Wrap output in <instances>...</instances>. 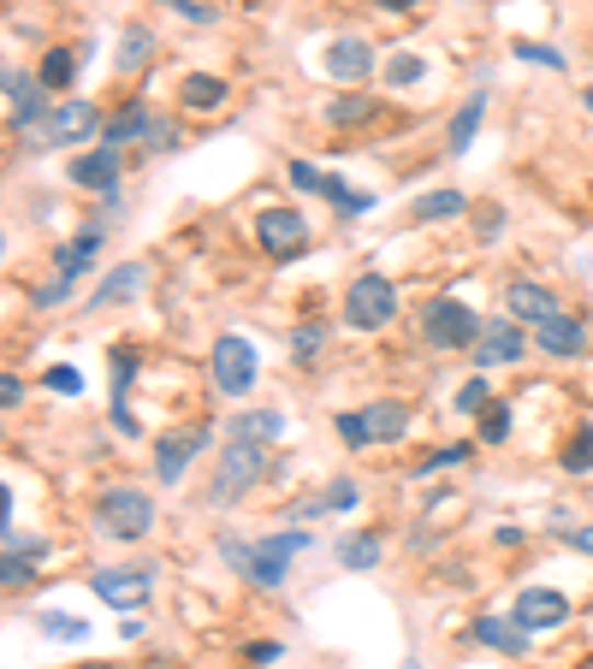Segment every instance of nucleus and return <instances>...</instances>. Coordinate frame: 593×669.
Listing matches in <instances>:
<instances>
[{
    "label": "nucleus",
    "mask_w": 593,
    "mask_h": 669,
    "mask_svg": "<svg viewBox=\"0 0 593 669\" xmlns=\"http://www.w3.org/2000/svg\"><path fill=\"white\" fill-rule=\"evenodd\" d=\"M48 391H60V397H78V391H83V373L60 361V368H48Z\"/></svg>",
    "instance_id": "37998d69"
},
{
    "label": "nucleus",
    "mask_w": 593,
    "mask_h": 669,
    "mask_svg": "<svg viewBox=\"0 0 593 669\" xmlns=\"http://www.w3.org/2000/svg\"><path fill=\"white\" fill-rule=\"evenodd\" d=\"M481 439L487 445L511 439V403H487V410H481Z\"/></svg>",
    "instance_id": "72a5a7b5"
},
{
    "label": "nucleus",
    "mask_w": 593,
    "mask_h": 669,
    "mask_svg": "<svg viewBox=\"0 0 593 669\" xmlns=\"http://www.w3.org/2000/svg\"><path fill=\"white\" fill-rule=\"evenodd\" d=\"M487 119V90H475V95H463V107L452 113V130H445V142H452V154H463L475 142V130H481Z\"/></svg>",
    "instance_id": "aec40b11"
},
{
    "label": "nucleus",
    "mask_w": 593,
    "mask_h": 669,
    "mask_svg": "<svg viewBox=\"0 0 593 669\" xmlns=\"http://www.w3.org/2000/svg\"><path fill=\"white\" fill-rule=\"evenodd\" d=\"M481 320H475V309H463V302L452 297H433L422 309V338L433 344V350H475V338H481Z\"/></svg>",
    "instance_id": "20e7f679"
},
{
    "label": "nucleus",
    "mask_w": 593,
    "mask_h": 669,
    "mask_svg": "<svg viewBox=\"0 0 593 669\" xmlns=\"http://www.w3.org/2000/svg\"><path fill=\"white\" fill-rule=\"evenodd\" d=\"M309 551V528H292V533H273V540L255 545V557H250V580L255 587H285V575H292V557H303Z\"/></svg>",
    "instance_id": "0eeeda50"
},
{
    "label": "nucleus",
    "mask_w": 593,
    "mask_h": 669,
    "mask_svg": "<svg viewBox=\"0 0 593 669\" xmlns=\"http://www.w3.org/2000/svg\"><path fill=\"white\" fill-rule=\"evenodd\" d=\"M487 403H493V385H487V380H469V385L457 391V410H463V415H481Z\"/></svg>",
    "instance_id": "58836bf2"
},
{
    "label": "nucleus",
    "mask_w": 593,
    "mask_h": 669,
    "mask_svg": "<svg viewBox=\"0 0 593 669\" xmlns=\"http://www.w3.org/2000/svg\"><path fill=\"white\" fill-rule=\"evenodd\" d=\"M327 71H332L339 83H363L368 71H374V48H368L363 36H339V42L327 48Z\"/></svg>",
    "instance_id": "2eb2a0df"
},
{
    "label": "nucleus",
    "mask_w": 593,
    "mask_h": 669,
    "mask_svg": "<svg viewBox=\"0 0 593 669\" xmlns=\"http://www.w3.org/2000/svg\"><path fill=\"white\" fill-rule=\"evenodd\" d=\"M563 540H570L575 551H588V557H593V528H563Z\"/></svg>",
    "instance_id": "8fccbe9b"
},
{
    "label": "nucleus",
    "mask_w": 593,
    "mask_h": 669,
    "mask_svg": "<svg viewBox=\"0 0 593 669\" xmlns=\"http://www.w3.org/2000/svg\"><path fill=\"white\" fill-rule=\"evenodd\" d=\"M321 344H327V332L315 326V320H309V326H297V332H292V356H297V361L321 356Z\"/></svg>",
    "instance_id": "4c0bfd02"
},
{
    "label": "nucleus",
    "mask_w": 593,
    "mask_h": 669,
    "mask_svg": "<svg viewBox=\"0 0 593 669\" xmlns=\"http://www.w3.org/2000/svg\"><path fill=\"white\" fill-rule=\"evenodd\" d=\"M332 427H339V439L351 445V450H368V445H374V432H368V415H363V410H344L339 420H332Z\"/></svg>",
    "instance_id": "473e14b6"
},
{
    "label": "nucleus",
    "mask_w": 593,
    "mask_h": 669,
    "mask_svg": "<svg viewBox=\"0 0 593 669\" xmlns=\"http://www.w3.org/2000/svg\"><path fill=\"white\" fill-rule=\"evenodd\" d=\"M42 90H48L42 78H31V71H19V66H7V107H12V130H19V137L42 119V113H48V107H42Z\"/></svg>",
    "instance_id": "ddd939ff"
},
{
    "label": "nucleus",
    "mask_w": 593,
    "mask_h": 669,
    "mask_svg": "<svg viewBox=\"0 0 593 669\" xmlns=\"http://www.w3.org/2000/svg\"><path fill=\"white\" fill-rule=\"evenodd\" d=\"M142 142H149L155 154H167V149H179V142H184V130L172 125V119H155V125H149V137H142Z\"/></svg>",
    "instance_id": "ea45409f"
},
{
    "label": "nucleus",
    "mask_w": 593,
    "mask_h": 669,
    "mask_svg": "<svg viewBox=\"0 0 593 669\" xmlns=\"http://www.w3.org/2000/svg\"><path fill=\"white\" fill-rule=\"evenodd\" d=\"M36 628L48 634V639H83V634H90V622L66 616V610H36Z\"/></svg>",
    "instance_id": "c756f323"
},
{
    "label": "nucleus",
    "mask_w": 593,
    "mask_h": 669,
    "mask_svg": "<svg viewBox=\"0 0 593 669\" xmlns=\"http://www.w3.org/2000/svg\"><path fill=\"white\" fill-rule=\"evenodd\" d=\"M31 563H36L31 551H7V563H0V580H7V592H12V587H24V580L36 575Z\"/></svg>",
    "instance_id": "e433bc0d"
},
{
    "label": "nucleus",
    "mask_w": 593,
    "mask_h": 669,
    "mask_svg": "<svg viewBox=\"0 0 593 669\" xmlns=\"http://www.w3.org/2000/svg\"><path fill=\"white\" fill-rule=\"evenodd\" d=\"M504 309H511L516 320H534V326H540L546 314H558V297L546 285H534V279H516V285H504Z\"/></svg>",
    "instance_id": "6ab92c4d"
},
{
    "label": "nucleus",
    "mask_w": 593,
    "mask_h": 669,
    "mask_svg": "<svg viewBox=\"0 0 593 669\" xmlns=\"http://www.w3.org/2000/svg\"><path fill=\"white\" fill-rule=\"evenodd\" d=\"M280 651H285L280 639H267V646H250V664H273V658H280Z\"/></svg>",
    "instance_id": "3c124183"
},
{
    "label": "nucleus",
    "mask_w": 593,
    "mask_h": 669,
    "mask_svg": "<svg viewBox=\"0 0 593 669\" xmlns=\"http://www.w3.org/2000/svg\"><path fill=\"white\" fill-rule=\"evenodd\" d=\"M582 107H588V113H593V83H588V90H582Z\"/></svg>",
    "instance_id": "5fc2aeb1"
},
{
    "label": "nucleus",
    "mask_w": 593,
    "mask_h": 669,
    "mask_svg": "<svg viewBox=\"0 0 593 669\" xmlns=\"http://www.w3.org/2000/svg\"><path fill=\"white\" fill-rule=\"evenodd\" d=\"M208 445V427H196V432H179V439H161L155 445V469H161V480L172 486V480H184V469H191V457Z\"/></svg>",
    "instance_id": "a211bd4d"
},
{
    "label": "nucleus",
    "mask_w": 593,
    "mask_h": 669,
    "mask_svg": "<svg viewBox=\"0 0 593 669\" xmlns=\"http://www.w3.org/2000/svg\"><path fill=\"white\" fill-rule=\"evenodd\" d=\"M267 480V450L262 445H250V439H231L226 445V457H220V469H214V486H208V504H238L250 486H262Z\"/></svg>",
    "instance_id": "f257e3e1"
},
{
    "label": "nucleus",
    "mask_w": 593,
    "mask_h": 669,
    "mask_svg": "<svg viewBox=\"0 0 593 669\" xmlns=\"http://www.w3.org/2000/svg\"><path fill=\"white\" fill-rule=\"evenodd\" d=\"M563 469H570V474H588L593 469V427H575L570 450H563Z\"/></svg>",
    "instance_id": "f704fd0d"
},
{
    "label": "nucleus",
    "mask_w": 593,
    "mask_h": 669,
    "mask_svg": "<svg viewBox=\"0 0 593 669\" xmlns=\"http://www.w3.org/2000/svg\"><path fill=\"white\" fill-rule=\"evenodd\" d=\"M363 415H368L374 445H398L403 432H410V410H403V403H392V397H386V403H368Z\"/></svg>",
    "instance_id": "4be33fe9"
},
{
    "label": "nucleus",
    "mask_w": 593,
    "mask_h": 669,
    "mask_svg": "<svg viewBox=\"0 0 593 669\" xmlns=\"http://www.w3.org/2000/svg\"><path fill=\"white\" fill-rule=\"evenodd\" d=\"M95 125H101V113L90 101H60V107H48L24 137H31V149H71V142H90Z\"/></svg>",
    "instance_id": "7ed1b4c3"
},
{
    "label": "nucleus",
    "mask_w": 593,
    "mask_h": 669,
    "mask_svg": "<svg viewBox=\"0 0 593 669\" xmlns=\"http://www.w3.org/2000/svg\"><path fill=\"white\" fill-rule=\"evenodd\" d=\"M469 201H463V191H427V196H415L410 201V220L415 226H427V220H452V214H463Z\"/></svg>",
    "instance_id": "bb28decb"
},
{
    "label": "nucleus",
    "mask_w": 593,
    "mask_h": 669,
    "mask_svg": "<svg viewBox=\"0 0 593 669\" xmlns=\"http://www.w3.org/2000/svg\"><path fill=\"white\" fill-rule=\"evenodd\" d=\"M457 462H469V445H452V450H433V457L422 462V474H445V469H457Z\"/></svg>",
    "instance_id": "c03bdc74"
},
{
    "label": "nucleus",
    "mask_w": 593,
    "mask_h": 669,
    "mask_svg": "<svg viewBox=\"0 0 593 669\" xmlns=\"http://www.w3.org/2000/svg\"><path fill=\"white\" fill-rule=\"evenodd\" d=\"M475 639H481V646H499V651H511V658H523L534 634H528L516 616H499V610H487V616H475Z\"/></svg>",
    "instance_id": "dca6fc26"
},
{
    "label": "nucleus",
    "mask_w": 593,
    "mask_h": 669,
    "mask_svg": "<svg viewBox=\"0 0 593 669\" xmlns=\"http://www.w3.org/2000/svg\"><path fill=\"white\" fill-rule=\"evenodd\" d=\"M226 78H208V71H191V78H184L179 83V101H184V107H191V113H214V107H226Z\"/></svg>",
    "instance_id": "412c9836"
},
{
    "label": "nucleus",
    "mask_w": 593,
    "mask_h": 669,
    "mask_svg": "<svg viewBox=\"0 0 593 669\" xmlns=\"http://www.w3.org/2000/svg\"><path fill=\"white\" fill-rule=\"evenodd\" d=\"M588 279H593V255H588Z\"/></svg>",
    "instance_id": "6e6d98bb"
},
{
    "label": "nucleus",
    "mask_w": 593,
    "mask_h": 669,
    "mask_svg": "<svg viewBox=\"0 0 593 669\" xmlns=\"http://www.w3.org/2000/svg\"><path fill=\"white\" fill-rule=\"evenodd\" d=\"M255 373H262V356H255V344L243 332L214 338V385H220V397H243L255 385Z\"/></svg>",
    "instance_id": "423d86ee"
},
{
    "label": "nucleus",
    "mask_w": 593,
    "mask_h": 669,
    "mask_svg": "<svg viewBox=\"0 0 593 669\" xmlns=\"http://www.w3.org/2000/svg\"><path fill=\"white\" fill-rule=\"evenodd\" d=\"M78 71H83V54L48 48V54H42V71H36V78L48 83V90H71V83H78Z\"/></svg>",
    "instance_id": "393cba45"
},
{
    "label": "nucleus",
    "mask_w": 593,
    "mask_h": 669,
    "mask_svg": "<svg viewBox=\"0 0 593 669\" xmlns=\"http://www.w3.org/2000/svg\"><path fill=\"white\" fill-rule=\"evenodd\" d=\"M255 238H262L267 255L292 261V255L309 250V220H303L297 208H262V214H255Z\"/></svg>",
    "instance_id": "6e6552de"
},
{
    "label": "nucleus",
    "mask_w": 593,
    "mask_h": 669,
    "mask_svg": "<svg viewBox=\"0 0 593 669\" xmlns=\"http://www.w3.org/2000/svg\"><path fill=\"white\" fill-rule=\"evenodd\" d=\"M95 255H101V226H83V231H78V243H60V255H54V267H60V273H71V279H83Z\"/></svg>",
    "instance_id": "5701e85b"
},
{
    "label": "nucleus",
    "mask_w": 593,
    "mask_h": 669,
    "mask_svg": "<svg viewBox=\"0 0 593 669\" xmlns=\"http://www.w3.org/2000/svg\"><path fill=\"white\" fill-rule=\"evenodd\" d=\"M119 142H95V149L71 154V184L78 191H101V196H119Z\"/></svg>",
    "instance_id": "9d476101"
},
{
    "label": "nucleus",
    "mask_w": 593,
    "mask_h": 669,
    "mask_svg": "<svg viewBox=\"0 0 593 669\" xmlns=\"http://www.w3.org/2000/svg\"><path fill=\"white\" fill-rule=\"evenodd\" d=\"M292 184H297V191L327 196V172H321V166H309V160H292Z\"/></svg>",
    "instance_id": "a19ab883"
},
{
    "label": "nucleus",
    "mask_w": 593,
    "mask_h": 669,
    "mask_svg": "<svg viewBox=\"0 0 593 669\" xmlns=\"http://www.w3.org/2000/svg\"><path fill=\"white\" fill-rule=\"evenodd\" d=\"M523 332L511 326V320H499V326H487L481 338H475V361L481 368H511V361H523Z\"/></svg>",
    "instance_id": "4468645a"
},
{
    "label": "nucleus",
    "mask_w": 593,
    "mask_h": 669,
    "mask_svg": "<svg viewBox=\"0 0 593 669\" xmlns=\"http://www.w3.org/2000/svg\"><path fill=\"white\" fill-rule=\"evenodd\" d=\"M90 587H95V599L101 604H119V610H142L155 599V569H95L90 575Z\"/></svg>",
    "instance_id": "1a4fd4ad"
},
{
    "label": "nucleus",
    "mask_w": 593,
    "mask_h": 669,
    "mask_svg": "<svg viewBox=\"0 0 593 669\" xmlns=\"http://www.w3.org/2000/svg\"><path fill=\"white\" fill-rule=\"evenodd\" d=\"M220 557L231 563V569H243V575H250V557H255V551L243 545V540H231V533H226V540H220Z\"/></svg>",
    "instance_id": "a18cd8bd"
},
{
    "label": "nucleus",
    "mask_w": 593,
    "mask_h": 669,
    "mask_svg": "<svg viewBox=\"0 0 593 669\" xmlns=\"http://www.w3.org/2000/svg\"><path fill=\"white\" fill-rule=\"evenodd\" d=\"M511 616L523 622L528 634H546V628H563V622H570V599L552 592V587H523L516 604H511Z\"/></svg>",
    "instance_id": "9b49d317"
},
{
    "label": "nucleus",
    "mask_w": 593,
    "mask_h": 669,
    "mask_svg": "<svg viewBox=\"0 0 593 669\" xmlns=\"http://www.w3.org/2000/svg\"><path fill=\"white\" fill-rule=\"evenodd\" d=\"M71 285H78L71 273H54L48 285H36V290H31V302H36V309H60V302L71 297Z\"/></svg>",
    "instance_id": "c9c22d12"
},
{
    "label": "nucleus",
    "mask_w": 593,
    "mask_h": 669,
    "mask_svg": "<svg viewBox=\"0 0 593 669\" xmlns=\"http://www.w3.org/2000/svg\"><path fill=\"white\" fill-rule=\"evenodd\" d=\"M95 528L113 533V540H142L155 528V498L137 486H107L95 504Z\"/></svg>",
    "instance_id": "f03ea898"
},
{
    "label": "nucleus",
    "mask_w": 593,
    "mask_h": 669,
    "mask_svg": "<svg viewBox=\"0 0 593 669\" xmlns=\"http://www.w3.org/2000/svg\"><path fill=\"white\" fill-rule=\"evenodd\" d=\"M321 504H327V510H351V504H356V486H351V480H332Z\"/></svg>",
    "instance_id": "49530a36"
},
{
    "label": "nucleus",
    "mask_w": 593,
    "mask_h": 669,
    "mask_svg": "<svg viewBox=\"0 0 593 669\" xmlns=\"http://www.w3.org/2000/svg\"><path fill=\"white\" fill-rule=\"evenodd\" d=\"M516 60H528V66H552V71H563V54H558V48H540V42H516Z\"/></svg>",
    "instance_id": "79ce46f5"
},
{
    "label": "nucleus",
    "mask_w": 593,
    "mask_h": 669,
    "mask_svg": "<svg viewBox=\"0 0 593 669\" xmlns=\"http://www.w3.org/2000/svg\"><path fill=\"white\" fill-rule=\"evenodd\" d=\"M172 12H184L191 24H214V7H202V0H167Z\"/></svg>",
    "instance_id": "de8ad7c7"
},
{
    "label": "nucleus",
    "mask_w": 593,
    "mask_h": 669,
    "mask_svg": "<svg viewBox=\"0 0 593 669\" xmlns=\"http://www.w3.org/2000/svg\"><path fill=\"white\" fill-rule=\"evenodd\" d=\"M534 344H540L546 356L575 361V356H588V326L575 314H546L540 326H534Z\"/></svg>",
    "instance_id": "f8f14e48"
},
{
    "label": "nucleus",
    "mask_w": 593,
    "mask_h": 669,
    "mask_svg": "<svg viewBox=\"0 0 593 669\" xmlns=\"http://www.w3.org/2000/svg\"><path fill=\"white\" fill-rule=\"evenodd\" d=\"M374 7H386V12H410V7H422V0H374Z\"/></svg>",
    "instance_id": "864d4df0"
},
{
    "label": "nucleus",
    "mask_w": 593,
    "mask_h": 669,
    "mask_svg": "<svg viewBox=\"0 0 593 669\" xmlns=\"http://www.w3.org/2000/svg\"><path fill=\"white\" fill-rule=\"evenodd\" d=\"M280 432H285L280 410H250V415L231 420V439H250V445H267V439H280Z\"/></svg>",
    "instance_id": "b1692460"
},
{
    "label": "nucleus",
    "mask_w": 593,
    "mask_h": 669,
    "mask_svg": "<svg viewBox=\"0 0 593 669\" xmlns=\"http://www.w3.org/2000/svg\"><path fill=\"white\" fill-rule=\"evenodd\" d=\"M149 125H155L149 101H132L125 113H113V119H107V137H101V142H137V137H149Z\"/></svg>",
    "instance_id": "a878e982"
},
{
    "label": "nucleus",
    "mask_w": 593,
    "mask_h": 669,
    "mask_svg": "<svg viewBox=\"0 0 593 669\" xmlns=\"http://www.w3.org/2000/svg\"><path fill=\"white\" fill-rule=\"evenodd\" d=\"M149 285V261H119V267L107 273V285L90 297V309H113V302H132L137 290Z\"/></svg>",
    "instance_id": "f3484780"
},
{
    "label": "nucleus",
    "mask_w": 593,
    "mask_h": 669,
    "mask_svg": "<svg viewBox=\"0 0 593 669\" xmlns=\"http://www.w3.org/2000/svg\"><path fill=\"white\" fill-rule=\"evenodd\" d=\"M327 119H332V125H363V119H374V101H368V95H339V101L327 107Z\"/></svg>",
    "instance_id": "2f4dec72"
},
{
    "label": "nucleus",
    "mask_w": 593,
    "mask_h": 669,
    "mask_svg": "<svg viewBox=\"0 0 593 669\" xmlns=\"http://www.w3.org/2000/svg\"><path fill=\"white\" fill-rule=\"evenodd\" d=\"M380 563V540L374 533H344L339 540V569H374Z\"/></svg>",
    "instance_id": "cd10ccee"
},
{
    "label": "nucleus",
    "mask_w": 593,
    "mask_h": 669,
    "mask_svg": "<svg viewBox=\"0 0 593 669\" xmlns=\"http://www.w3.org/2000/svg\"><path fill=\"white\" fill-rule=\"evenodd\" d=\"M155 54V36H149V24H132V31L119 36V71H137L142 60Z\"/></svg>",
    "instance_id": "c85d7f7f"
},
{
    "label": "nucleus",
    "mask_w": 593,
    "mask_h": 669,
    "mask_svg": "<svg viewBox=\"0 0 593 669\" xmlns=\"http://www.w3.org/2000/svg\"><path fill=\"white\" fill-rule=\"evenodd\" d=\"M0 403H7V410H19V403H24V380H19V373L0 380Z\"/></svg>",
    "instance_id": "09e8293b"
},
{
    "label": "nucleus",
    "mask_w": 593,
    "mask_h": 669,
    "mask_svg": "<svg viewBox=\"0 0 593 669\" xmlns=\"http://www.w3.org/2000/svg\"><path fill=\"white\" fill-rule=\"evenodd\" d=\"M499 226H504V214L487 208V214H481V243H493V231H499Z\"/></svg>",
    "instance_id": "603ef678"
},
{
    "label": "nucleus",
    "mask_w": 593,
    "mask_h": 669,
    "mask_svg": "<svg viewBox=\"0 0 593 669\" xmlns=\"http://www.w3.org/2000/svg\"><path fill=\"white\" fill-rule=\"evenodd\" d=\"M422 78H427L422 54H392V66H386V83H392V90H410V83H422Z\"/></svg>",
    "instance_id": "7c9ffc66"
},
{
    "label": "nucleus",
    "mask_w": 593,
    "mask_h": 669,
    "mask_svg": "<svg viewBox=\"0 0 593 669\" xmlns=\"http://www.w3.org/2000/svg\"><path fill=\"white\" fill-rule=\"evenodd\" d=\"M392 314H398V285L380 279V273H363V279L344 290V320H351L356 332L392 326Z\"/></svg>",
    "instance_id": "39448f33"
}]
</instances>
